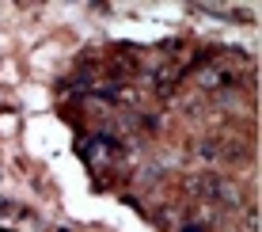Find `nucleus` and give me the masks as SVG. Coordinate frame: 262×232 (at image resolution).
Here are the masks:
<instances>
[{"mask_svg": "<svg viewBox=\"0 0 262 232\" xmlns=\"http://www.w3.org/2000/svg\"><path fill=\"white\" fill-rule=\"evenodd\" d=\"M80 153L92 160V164H111V160L118 156V145H114L106 133H92V137L80 141Z\"/></svg>", "mask_w": 262, "mask_h": 232, "instance_id": "f257e3e1", "label": "nucleus"}, {"mask_svg": "<svg viewBox=\"0 0 262 232\" xmlns=\"http://www.w3.org/2000/svg\"><path fill=\"white\" fill-rule=\"evenodd\" d=\"M198 84L209 88V92H216V88H228L232 84V73H228V69H221V65H209V69L198 73Z\"/></svg>", "mask_w": 262, "mask_h": 232, "instance_id": "f03ea898", "label": "nucleus"}]
</instances>
